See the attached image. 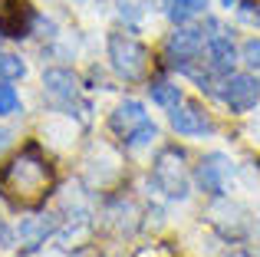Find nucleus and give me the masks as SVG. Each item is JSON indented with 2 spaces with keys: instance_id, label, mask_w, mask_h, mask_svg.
Instances as JSON below:
<instances>
[{
  "instance_id": "obj_20",
  "label": "nucleus",
  "mask_w": 260,
  "mask_h": 257,
  "mask_svg": "<svg viewBox=\"0 0 260 257\" xmlns=\"http://www.w3.org/2000/svg\"><path fill=\"white\" fill-rule=\"evenodd\" d=\"M241 17L247 20V23L260 20V4H254V0H244V4H241Z\"/></svg>"
},
{
  "instance_id": "obj_14",
  "label": "nucleus",
  "mask_w": 260,
  "mask_h": 257,
  "mask_svg": "<svg viewBox=\"0 0 260 257\" xmlns=\"http://www.w3.org/2000/svg\"><path fill=\"white\" fill-rule=\"evenodd\" d=\"M148 92H152V103L155 106H165V109H175V106L181 103V89H178L175 83H165V79L152 83V86H148Z\"/></svg>"
},
{
  "instance_id": "obj_2",
  "label": "nucleus",
  "mask_w": 260,
  "mask_h": 257,
  "mask_svg": "<svg viewBox=\"0 0 260 257\" xmlns=\"http://www.w3.org/2000/svg\"><path fill=\"white\" fill-rule=\"evenodd\" d=\"M109 63L125 83H139L148 73V50L128 33H112L109 37Z\"/></svg>"
},
{
  "instance_id": "obj_8",
  "label": "nucleus",
  "mask_w": 260,
  "mask_h": 257,
  "mask_svg": "<svg viewBox=\"0 0 260 257\" xmlns=\"http://www.w3.org/2000/svg\"><path fill=\"white\" fill-rule=\"evenodd\" d=\"M228 175H231V158L221 155V152H211V155H204L201 165H198V185L211 195H221Z\"/></svg>"
},
{
  "instance_id": "obj_3",
  "label": "nucleus",
  "mask_w": 260,
  "mask_h": 257,
  "mask_svg": "<svg viewBox=\"0 0 260 257\" xmlns=\"http://www.w3.org/2000/svg\"><path fill=\"white\" fill-rule=\"evenodd\" d=\"M152 181L168 198H184V195H188V168H184V155L178 152V148H165V152L155 158Z\"/></svg>"
},
{
  "instance_id": "obj_16",
  "label": "nucleus",
  "mask_w": 260,
  "mask_h": 257,
  "mask_svg": "<svg viewBox=\"0 0 260 257\" xmlns=\"http://www.w3.org/2000/svg\"><path fill=\"white\" fill-rule=\"evenodd\" d=\"M23 73H26V66L20 56H10V53L0 56V79H20Z\"/></svg>"
},
{
  "instance_id": "obj_22",
  "label": "nucleus",
  "mask_w": 260,
  "mask_h": 257,
  "mask_svg": "<svg viewBox=\"0 0 260 257\" xmlns=\"http://www.w3.org/2000/svg\"><path fill=\"white\" fill-rule=\"evenodd\" d=\"M237 257H241V254H237Z\"/></svg>"
},
{
  "instance_id": "obj_10",
  "label": "nucleus",
  "mask_w": 260,
  "mask_h": 257,
  "mask_svg": "<svg viewBox=\"0 0 260 257\" xmlns=\"http://www.w3.org/2000/svg\"><path fill=\"white\" fill-rule=\"evenodd\" d=\"M43 86H46V96L59 106H73L79 99V83H76V76L66 73V70H46Z\"/></svg>"
},
{
  "instance_id": "obj_4",
  "label": "nucleus",
  "mask_w": 260,
  "mask_h": 257,
  "mask_svg": "<svg viewBox=\"0 0 260 257\" xmlns=\"http://www.w3.org/2000/svg\"><path fill=\"white\" fill-rule=\"evenodd\" d=\"M201 50H204V30H194V26H178L172 37H168V43H165L168 66L191 73V70H194V59L201 56Z\"/></svg>"
},
{
  "instance_id": "obj_5",
  "label": "nucleus",
  "mask_w": 260,
  "mask_h": 257,
  "mask_svg": "<svg viewBox=\"0 0 260 257\" xmlns=\"http://www.w3.org/2000/svg\"><path fill=\"white\" fill-rule=\"evenodd\" d=\"M33 23H37V10L30 7V0H4L0 4V33L13 40L30 37Z\"/></svg>"
},
{
  "instance_id": "obj_11",
  "label": "nucleus",
  "mask_w": 260,
  "mask_h": 257,
  "mask_svg": "<svg viewBox=\"0 0 260 257\" xmlns=\"http://www.w3.org/2000/svg\"><path fill=\"white\" fill-rule=\"evenodd\" d=\"M148 122V112L142 109V103H122L119 109L112 112V119H109V125H112V132L115 135H122V139H128L132 132H139L142 125Z\"/></svg>"
},
{
  "instance_id": "obj_18",
  "label": "nucleus",
  "mask_w": 260,
  "mask_h": 257,
  "mask_svg": "<svg viewBox=\"0 0 260 257\" xmlns=\"http://www.w3.org/2000/svg\"><path fill=\"white\" fill-rule=\"evenodd\" d=\"M241 56L247 66H254V70H260V40H247V43L241 46Z\"/></svg>"
},
{
  "instance_id": "obj_12",
  "label": "nucleus",
  "mask_w": 260,
  "mask_h": 257,
  "mask_svg": "<svg viewBox=\"0 0 260 257\" xmlns=\"http://www.w3.org/2000/svg\"><path fill=\"white\" fill-rule=\"evenodd\" d=\"M56 231V218H50V214H40V218H26L23 224H20V241H23L26 251H33V247H40L50 234Z\"/></svg>"
},
{
  "instance_id": "obj_17",
  "label": "nucleus",
  "mask_w": 260,
  "mask_h": 257,
  "mask_svg": "<svg viewBox=\"0 0 260 257\" xmlns=\"http://www.w3.org/2000/svg\"><path fill=\"white\" fill-rule=\"evenodd\" d=\"M155 135H158L155 122H145V125L139 128V132H132V135H128V139H125V145H128V148H139V145H145V142H152Z\"/></svg>"
},
{
  "instance_id": "obj_9",
  "label": "nucleus",
  "mask_w": 260,
  "mask_h": 257,
  "mask_svg": "<svg viewBox=\"0 0 260 257\" xmlns=\"http://www.w3.org/2000/svg\"><path fill=\"white\" fill-rule=\"evenodd\" d=\"M172 128L181 135H204L211 132V119L198 103H178L172 109Z\"/></svg>"
},
{
  "instance_id": "obj_15",
  "label": "nucleus",
  "mask_w": 260,
  "mask_h": 257,
  "mask_svg": "<svg viewBox=\"0 0 260 257\" xmlns=\"http://www.w3.org/2000/svg\"><path fill=\"white\" fill-rule=\"evenodd\" d=\"M20 109V96L7 79H0V116H10V112Z\"/></svg>"
},
{
  "instance_id": "obj_1",
  "label": "nucleus",
  "mask_w": 260,
  "mask_h": 257,
  "mask_svg": "<svg viewBox=\"0 0 260 257\" xmlns=\"http://www.w3.org/2000/svg\"><path fill=\"white\" fill-rule=\"evenodd\" d=\"M53 181V165L43 158L37 145H26L0 168V195L13 208H40L50 195Z\"/></svg>"
},
{
  "instance_id": "obj_6",
  "label": "nucleus",
  "mask_w": 260,
  "mask_h": 257,
  "mask_svg": "<svg viewBox=\"0 0 260 257\" xmlns=\"http://www.w3.org/2000/svg\"><path fill=\"white\" fill-rule=\"evenodd\" d=\"M257 96H260V86L254 83L250 76H244V73H231L228 79H224V89H221V99L231 106V112H247L257 106Z\"/></svg>"
},
{
  "instance_id": "obj_7",
  "label": "nucleus",
  "mask_w": 260,
  "mask_h": 257,
  "mask_svg": "<svg viewBox=\"0 0 260 257\" xmlns=\"http://www.w3.org/2000/svg\"><path fill=\"white\" fill-rule=\"evenodd\" d=\"M204 53H208V66L214 73H231V66L237 63V50L231 43V37H224L217 30V23H211V33L204 40Z\"/></svg>"
},
{
  "instance_id": "obj_19",
  "label": "nucleus",
  "mask_w": 260,
  "mask_h": 257,
  "mask_svg": "<svg viewBox=\"0 0 260 257\" xmlns=\"http://www.w3.org/2000/svg\"><path fill=\"white\" fill-rule=\"evenodd\" d=\"M119 13L128 20V23H135V20L142 17V4L139 0H119Z\"/></svg>"
},
{
  "instance_id": "obj_21",
  "label": "nucleus",
  "mask_w": 260,
  "mask_h": 257,
  "mask_svg": "<svg viewBox=\"0 0 260 257\" xmlns=\"http://www.w3.org/2000/svg\"><path fill=\"white\" fill-rule=\"evenodd\" d=\"M221 4H224V7H231V4H237V0H221Z\"/></svg>"
},
{
  "instance_id": "obj_13",
  "label": "nucleus",
  "mask_w": 260,
  "mask_h": 257,
  "mask_svg": "<svg viewBox=\"0 0 260 257\" xmlns=\"http://www.w3.org/2000/svg\"><path fill=\"white\" fill-rule=\"evenodd\" d=\"M204 7H208V0H161V13L178 26L194 20V17H201Z\"/></svg>"
}]
</instances>
